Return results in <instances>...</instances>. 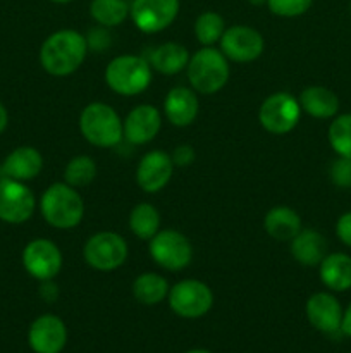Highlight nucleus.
Listing matches in <instances>:
<instances>
[{
  "instance_id": "f257e3e1",
  "label": "nucleus",
  "mask_w": 351,
  "mask_h": 353,
  "mask_svg": "<svg viewBox=\"0 0 351 353\" xmlns=\"http://www.w3.org/2000/svg\"><path fill=\"white\" fill-rule=\"evenodd\" d=\"M88 50L85 34L76 30H58L41 43L40 64L50 76L64 78L81 68Z\"/></svg>"
},
{
  "instance_id": "f03ea898",
  "label": "nucleus",
  "mask_w": 351,
  "mask_h": 353,
  "mask_svg": "<svg viewBox=\"0 0 351 353\" xmlns=\"http://www.w3.org/2000/svg\"><path fill=\"white\" fill-rule=\"evenodd\" d=\"M40 212L45 223L55 230H72L85 217V202L76 188L67 183H54L40 199Z\"/></svg>"
},
{
  "instance_id": "7ed1b4c3",
  "label": "nucleus",
  "mask_w": 351,
  "mask_h": 353,
  "mask_svg": "<svg viewBox=\"0 0 351 353\" xmlns=\"http://www.w3.org/2000/svg\"><path fill=\"white\" fill-rule=\"evenodd\" d=\"M189 86L202 95H213L227 85L231 78L229 59L213 47H202L189 57Z\"/></svg>"
},
{
  "instance_id": "20e7f679",
  "label": "nucleus",
  "mask_w": 351,
  "mask_h": 353,
  "mask_svg": "<svg viewBox=\"0 0 351 353\" xmlns=\"http://www.w3.org/2000/svg\"><path fill=\"white\" fill-rule=\"evenodd\" d=\"M79 131L89 145L98 148H114L124 140L123 119L103 102H92L81 110Z\"/></svg>"
},
{
  "instance_id": "39448f33",
  "label": "nucleus",
  "mask_w": 351,
  "mask_h": 353,
  "mask_svg": "<svg viewBox=\"0 0 351 353\" xmlns=\"http://www.w3.org/2000/svg\"><path fill=\"white\" fill-rule=\"evenodd\" d=\"M151 69L147 57L141 55H117L107 64L105 83L120 97H136L151 83Z\"/></svg>"
},
{
  "instance_id": "423d86ee",
  "label": "nucleus",
  "mask_w": 351,
  "mask_h": 353,
  "mask_svg": "<svg viewBox=\"0 0 351 353\" xmlns=\"http://www.w3.org/2000/svg\"><path fill=\"white\" fill-rule=\"evenodd\" d=\"M129 255L126 240L116 231H98L86 240L83 259L92 269L100 272H112L124 265Z\"/></svg>"
},
{
  "instance_id": "0eeeda50",
  "label": "nucleus",
  "mask_w": 351,
  "mask_h": 353,
  "mask_svg": "<svg viewBox=\"0 0 351 353\" xmlns=\"http://www.w3.org/2000/svg\"><path fill=\"white\" fill-rule=\"evenodd\" d=\"M167 302L176 316L182 319H200L213 307V292L200 279H182L171 286Z\"/></svg>"
},
{
  "instance_id": "6e6552de",
  "label": "nucleus",
  "mask_w": 351,
  "mask_h": 353,
  "mask_svg": "<svg viewBox=\"0 0 351 353\" xmlns=\"http://www.w3.org/2000/svg\"><path fill=\"white\" fill-rule=\"evenodd\" d=\"M148 252L158 268L165 271H182L193 261L191 241L178 230H160L150 241Z\"/></svg>"
},
{
  "instance_id": "1a4fd4ad",
  "label": "nucleus",
  "mask_w": 351,
  "mask_h": 353,
  "mask_svg": "<svg viewBox=\"0 0 351 353\" xmlns=\"http://www.w3.org/2000/svg\"><path fill=\"white\" fill-rule=\"evenodd\" d=\"M301 112V105L296 97L288 92H277L262 102L258 121L267 133L281 137L291 133L298 126Z\"/></svg>"
},
{
  "instance_id": "9d476101",
  "label": "nucleus",
  "mask_w": 351,
  "mask_h": 353,
  "mask_svg": "<svg viewBox=\"0 0 351 353\" xmlns=\"http://www.w3.org/2000/svg\"><path fill=\"white\" fill-rule=\"evenodd\" d=\"M179 9L181 0H133L129 17L141 33L155 34L178 19Z\"/></svg>"
},
{
  "instance_id": "9b49d317",
  "label": "nucleus",
  "mask_w": 351,
  "mask_h": 353,
  "mask_svg": "<svg viewBox=\"0 0 351 353\" xmlns=\"http://www.w3.org/2000/svg\"><path fill=\"white\" fill-rule=\"evenodd\" d=\"M62 252L57 245L47 238L31 240L23 250L24 271L36 281H48L57 278L62 271Z\"/></svg>"
},
{
  "instance_id": "f8f14e48",
  "label": "nucleus",
  "mask_w": 351,
  "mask_h": 353,
  "mask_svg": "<svg viewBox=\"0 0 351 353\" xmlns=\"http://www.w3.org/2000/svg\"><path fill=\"white\" fill-rule=\"evenodd\" d=\"M36 199L26 183L16 179H0V221L7 224H23L33 217Z\"/></svg>"
},
{
  "instance_id": "ddd939ff",
  "label": "nucleus",
  "mask_w": 351,
  "mask_h": 353,
  "mask_svg": "<svg viewBox=\"0 0 351 353\" xmlns=\"http://www.w3.org/2000/svg\"><path fill=\"white\" fill-rule=\"evenodd\" d=\"M219 45L220 52L229 61L241 62V64L257 61L264 54L265 48V41L260 31L246 26V24H234V26L226 28Z\"/></svg>"
},
{
  "instance_id": "4468645a",
  "label": "nucleus",
  "mask_w": 351,
  "mask_h": 353,
  "mask_svg": "<svg viewBox=\"0 0 351 353\" xmlns=\"http://www.w3.org/2000/svg\"><path fill=\"white\" fill-rule=\"evenodd\" d=\"M28 345L34 353H61L67 345V326L61 317L43 314L31 323Z\"/></svg>"
},
{
  "instance_id": "2eb2a0df",
  "label": "nucleus",
  "mask_w": 351,
  "mask_h": 353,
  "mask_svg": "<svg viewBox=\"0 0 351 353\" xmlns=\"http://www.w3.org/2000/svg\"><path fill=\"white\" fill-rule=\"evenodd\" d=\"M174 162L171 154L162 150H151L140 159L136 168V183L145 193L162 192L174 174Z\"/></svg>"
},
{
  "instance_id": "dca6fc26",
  "label": "nucleus",
  "mask_w": 351,
  "mask_h": 353,
  "mask_svg": "<svg viewBox=\"0 0 351 353\" xmlns=\"http://www.w3.org/2000/svg\"><path fill=\"white\" fill-rule=\"evenodd\" d=\"M162 130V114L151 103L136 105L123 121L124 140L131 145H147Z\"/></svg>"
},
{
  "instance_id": "f3484780",
  "label": "nucleus",
  "mask_w": 351,
  "mask_h": 353,
  "mask_svg": "<svg viewBox=\"0 0 351 353\" xmlns=\"http://www.w3.org/2000/svg\"><path fill=\"white\" fill-rule=\"evenodd\" d=\"M343 307L339 300L329 292L313 293L305 305V314L308 323L317 331L323 334L341 333V321H343Z\"/></svg>"
},
{
  "instance_id": "a211bd4d",
  "label": "nucleus",
  "mask_w": 351,
  "mask_h": 353,
  "mask_svg": "<svg viewBox=\"0 0 351 353\" xmlns=\"http://www.w3.org/2000/svg\"><path fill=\"white\" fill-rule=\"evenodd\" d=\"M164 116L172 126L186 128L198 117L200 102L191 86H174L164 99Z\"/></svg>"
},
{
  "instance_id": "6ab92c4d",
  "label": "nucleus",
  "mask_w": 351,
  "mask_h": 353,
  "mask_svg": "<svg viewBox=\"0 0 351 353\" xmlns=\"http://www.w3.org/2000/svg\"><path fill=\"white\" fill-rule=\"evenodd\" d=\"M43 169V157L34 147H17L0 164V179L9 178L16 181H31Z\"/></svg>"
},
{
  "instance_id": "aec40b11",
  "label": "nucleus",
  "mask_w": 351,
  "mask_h": 353,
  "mask_svg": "<svg viewBox=\"0 0 351 353\" xmlns=\"http://www.w3.org/2000/svg\"><path fill=\"white\" fill-rule=\"evenodd\" d=\"M326 236L317 230H301L291 241H289V252L291 257L298 264L305 268H319L320 262L327 255Z\"/></svg>"
},
{
  "instance_id": "412c9836",
  "label": "nucleus",
  "mask_w": 351,
  "mask_h": 353,
  "mask_svg": "<svg viewBox=\"0 0 351 353\" xmlns=\"http://www.w3.org/2000/svg\"><path fill=\"white\" fill-rule=\"evenodd\" d=\"M319 276L329 292L343 293L351 290V255L344 252L327 254L319 265Z\"/></svg>"
},
{
  "instance_id": "4be33fe9",
  "label": "nucleus",
  "mask_w": 351,
  "mask_h": 353,
  "mask_svg": "<svg viewBox=\"0 0 351 353\" xmlns=\"http://www.w3.org/2000/svg\"><path fill=\"white\" fill-rule=\"evenodd\" d=\"M303 112L315 119H332L339 114V97L326 86H308L299 93Z\"/></svg>"
},
{
  "instance_id": "5701e85b",
  "label": "nucleus",
  "mask_w": 351,
  "mask_h": 353,
  "mask_svg": "<svg viewBox=\"0 0 351 353\" xmlns=\"http://www.w3.org/2000/svg\"><path fill=\"white\" fill-rule=\"evenodd\" d=\"M189 57L191 55L184 45L176 43V41H165V43L151 48L147 59L153 71L165 76H172L188 68Z\"/></svg>"
},
{
  "instance_id": "b1692460",
  "label": "nucleus",
  "mask_w": 351,
  "mask_h": 353,
  "mask_svg": "<svg viewBox=\"0 0 351 353\" xmlns=\"http://www.w3.org/2000/svg\"><path fill=\"white\" fill-rule=\"evenodd\" d=\"M264 228L268 236L277 241H291L303 230L299 214L286 205L272 207L265 214Z\"/></svg>"
},
{
  "instance_id": "393cba45",
  "label": "nucleus",
  "mask_w": 351,
  "mask_h": 353,
  "mask_svg": "<svg viewBox=\"0 0 351 353\" xmlns=\"http://www.w3.org/2000/svg\"><path fill=\"white\" fill-rule=\"evenodd\" d=\"M167 279L157 272H141L133 281V296L141 305H158L169 295Z\"/></svg>"
},
{
  "instance_id": "a878e982",
  "label": "nucleus",
  "mask_w": 351,
  "mask_h": 353,
  "mask_svg": "<svg viewBox=\"0 0 351 353\" xmlns=\"http://www.w3.org/2000/svg\"><path fill=\"white\" fill-rule=\"evenodd\" d=\"M127 226L134 236L150 241L160 231V212L148 202L138 203L131 209Z\"/></svg>"
},
{
  "instance_id": "bb28decb",
  "label": "nucleus",
  "mask_w": 351,
  "mask_h": 353,
  "mask_svg": "<svg viewBox=\"0 0 351 353\" xmlns=\"http://www.w3.org/2000/svg\"><path fill=\"white\" fill-rule=\"evenodd\" d=\"M131 2L127 0H92L89 16L98 26L116 28L129 17Z\"/></svg>"
},
{
  "instance_id": "cd10ccee",
  "label": "nucleus",
  "mask_w": 351,
  "mask_h": 353,
  "mask_svg": "<svg viewBox=\"0 0 351 353\" xmlns=\"http://www.w3.org/2000/svg\"><path fill=\"white\" fill-rule=\"evenodd\" d=\"M226 31V21L215 10H205L195 21V37L203 47H213L219 43Z\"/></svg>"
},
{
  "instance_id": "c85d7f7f",
  "label": "nucleus",
  "mask_w": 351,
  "mask_h": 353,
  "mask_svg": "<svg viewBox=\"0 0 351 353\" xmlns=\"http://www.w3.org/2000/svg\"><path fill=\"white\" fill-rule=\"evenodd\" d=\"M327 140L337 157L351 159V112L332 117L327 130Z\"/></svg>"
},
{
  "instance_id": "c756f323",
  "label": "nucleus",
  "mask_w": 351,
  "mask_h": 353,
  "mask_svg": "<svg viewBox=\"0 0 351 353\" xmlns=\"http://www.w3.org/2000/svg\"><path fill=\"white\" fill-rule=\"evenodd\" d=\"M96 178V164L89 155H76L65 164L64 181L72 188H85Z\"/></svg>"
},
{
  "instance_id": "7c9ffc66",
  "label": "nucleus",
  "mask_w": 351,
  "mask_h": 353,
  "mask_svg": "<svg viewBox=\"0 0 351 353\" xmlns=\"http://www.w3.org/2000/svg\"><path fill=\"white\" fill-rule=\"evenodd\" d=\"M313 0H268L267 9L277 17H299L310 10Z\"/></svg>"
},
{
  "instance_id": "2f4dec72",
  "label": "nucleus",
  "mask_w": 351,
  "mask_h": 353,
  "mask_svg": "<svg viewBox=\"0 0 351 353\" xmlns=\"http://www.w3.org/2000/svg\"><path fill=\"white\" fill-rule=\"evenodd\" d=\"M329 178L334 186L341 190H351V159L336 157L329 168Z\"/></svg>"
},
{
  "instance_id": "473e14b6",
  "label": "nucleus",
  "mask_w": 351,
  "mask_h": 353,
  "mask_svg": "<svg viewBox=\"0 0 351 353\" xmlns=\"http://www.w3.org/2000/svg\"><path fill=\"white\" fill-rule=\"evenodd\" d=\"M86 37V43H88V48L93 52H103L110 47L112 43V38H110L109 33V28H103V26H96L93 30L88 31Z\"/></svg>"
},
{
  "instance_id": "72a5a7b5",
  "label": "nucleus",
  "mask_w": 351,
  "mask_h": 353,
  "mask_svg": "<svg viewBox=\"0 0 351 353\" xmlns=\"http://www.w3.org/2000/svg\"><path fill=\"white\" fill-rule=\"evenodd\" d=\"M171 159L176 168H189L196 161V152L191 145H179L171 154Z\"/></svg>"
},
{
  "instance_id": "f704fd0d",
  "label": "nucleus",
  "mask_w": 351,
  "mask_h": 353,
  "mask_svg": "<svg viewBox=\"0 0 351 353\" xmlns=\"http://www.w3.org/2000/svg\"><path fill=\"white\" fill-rule=\"evenodd\" d=\"M336 236L343 245L351 248V210L341 214L336 221Z\"/></svg>"
},
{
  "instance_id": "c9c22d12",
  "label": "nucleus",
  "mask_w": 351,
  "mask_h": 353,
  "mask_svg": "<svg viewBox=\"0 0 351 353\" xmlns=\"http://www.w3.org/2000/svg\"><path fill=\"white\" fill-rule=\"evenodd\" d=\"M38 293H40V296L47 303H54V302H57L58 293H61V292H58L57 283H55L54 279H48V281H41Z\"/></svg>"
},
{
  "instance_id": "e433bc0d",
  "label": "nucleus",
  "mask_w": 351,
  "mask_h": 353,
  "mask_svg": "<svg viewBox=\"0 0 351 353\" xmlns=\"http://www.w3.org/2000/svg\"><path fill=\"white\" fill-rule=\"evenodd\" d=\"M341 333L346 334L348 338H351V302L343 312V321H341Z\"/></svg>"
},
{
  "instance_id": "4c0bfd02",
  "label": "nucleus",
  "mask_w": 351,
  "mask_h": 353,
  "mask_svg": "<svg viewBox=\"0 0 351 353\" xmlns=\"http://www.w3.org/2000/svg\"><path fill=\"white\" fill-rule=\"evenodd\" d=\"M7 124H9V112H7L6 105L0 102V134L7 130Z\"/></svg>"
},
{
  "instance_id": "58836bf2",
  "label": "nucleus",
  "mask_w": 351,
  "mask_h": 353,
  "mask_svg": "<svg viewBox=\"0 0 351 353\" xmlns=\"http://www.w3.org/2000/svg\"><path fill=\"white\" fill-rule=\"evenodd\" d=\"M268 0H248V3H251V6L255 7H262V6H267Z\"/></svg>"
},
{
  "instance_id": "ea45409f",
  "label": "nucleus",
  "mask_w": 351,
  "mask_h": 353,
  "mask_svg": "<svg viewBox=\"0 0 351 353\" xmlns=\"http://www.w3.org/2000/svg\"><path fill=\"white\" fill-rule=\"evenodd\" d=\"M184 353H212V352L205 350V348H193V350H188V352H184Z\"/></svg>"
},
{
  "instance_id": "a19ab883",
  "label": "nucleus",
  "mask_w": 351,
  "mask_h": 353,
  "mask_svg": "<svg viewBox=\"0 0 351 353\" xmlns=\"http://www.w3.org/2000/svg\"><path fill=\"white\" fill-rule=\"evenodd\" d=\"M50 2H54V3H69V2H72V0H50Z\"/></svg>"
},
{
  "instance_id": "79ce46f5",
  "label": "nucleus",
  "mask_w": 351,
  "mask_h": 353,
  "mask_svg": "<svg viewBox=\"0 0 351 353\" xmlns=\"http://www.w3.org/2000/svg\"><path fill=\"white\" fill-rule=\"evenodd\" d=\"M350 10H351V3H350Z\"/></svg>"
}]
</instances>
